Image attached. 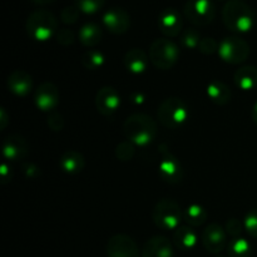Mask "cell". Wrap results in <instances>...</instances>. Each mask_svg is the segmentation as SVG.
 Masks as SVG:
<instances>
[{
  "label": "cell",
  "instance_id": "2",
  "mask_svg": "<svg viewBox=\"0 0 257 257\" xmlns=\"http://www.w3.org/2000/svg\"><path fill=\"white\" fill-rule=\"evenodd\" d=\"M226 28L235 33H247L252 29L255 13L243 0H228L222 10Z\"/></svg>",
  "mask_w": 257,
  "mask_h": 257
},
{
  "label": "cell",
  "instance_id": "40",
  "mask_svg": "<svg viewBox=\"0 0 257 257\" xmlns=\"http://www.w3.org/2000/svg\"><path fill=\"white\" fill-rule=\"evenodd\" d=\"M5 115H7L5 108H2V120H0V128H2V130H4L8 124V120L5 119Z\"/></svg>",
  "mask_w": 257,
  "mask_h": 257
},
{
  "label": "cell",
  "instance_id": "4",
  "mask_svg": "<svg viewBox=\"0 0 257 257\" xmlns=\"http://www.w3.org/2000/svg\"><path fill=\"white\" fill-rule=\"evenodd\" d=\"M28 35L37 42H45L58 32V20L48 10H35L28 17L25 23Z\"/></svg>",
  "mask_w": 257,
  "mask_h": 257
},
{
  "label": "cell",
  "instance_id": "34",
  "mask_svg": "<svg viewBox=\"0 0 257 257\" xmlns=\"http://www.w3.org/2000/svg\"><path fill=\"white\" fill-rule=\"evenodd\" d=\"M218 45H220V43L216 42L213 38L206 37V38H202V40H201L200 45H198V50H200L202 54L210 55V54H213V53L218 52Z\"/></svg>",
  "mask_w": 257,
  "mask_h": 257
},
{
  "label": "cell",
  "instance_id": "19",
  "mask_svg": "<svg viewBox=\"0 0 257 257\" xmlns=\"http://www.w3.org/2000/svg\"><path fill=\"white\" fill-rule=\"evenodd\" d=\"M150 62V57L142 49H138V48L128 50L123 58L124 67L127 68L128 72L133 73V74H141V73L146 72Z\"/></svg>",
  "mask_w": 257,
  "mask_h": 257
},
{
  "label": "cell",
  "instance_id": "41",
  "mask_svg": "<svg viewBox=\"0 0 257 257\" xmlns=\"http://www.w3.org/2000/svg\"><path fill=\"white\" fill-rule=\"evenodd\" d=\"M251 115H252L253 122H255L256 124H257V102L255 103V105H253V108H252V113H251Z\"/></svg>",
  "mask_w": 257,
  "mask_h": 257
},
{
  "label": "cell",
  "instance_id": "16",
  "mask_svg": "<svg viewBox=\"0 0 257 257\" xmlns=\"http://www.w3.org/2000/svg\"><path fill=\"white\" fill-rule=\"evenodd\" d=\"M158 27L166 37H177L182 29V18L173 8L163 10L158 18Z\"/></svg>",
  "mask_w": 257,
  "mask_h": 257
},
{
  "label": "cell",
  "instance_id": "6",
  "mask_svg": "<svg viewBox=\"0 0 257 257\" xmlns=\"http://www.w3.org/2000/svg\"><path fill=\"white\" fill-rule=\"evenodd\" d=\"M180 48L172 40L158 38L150 47V60L157 69L168 70L180 59Z\"/></svg>",
  "mask_w": 257,
  "mask_h": 257
},
{
  "label": "cell",
  "instance_id": "9",
  "mask_svg": "<svg viewBox=\"0 0 257 257\" xmlns=\"http://www.w3.org/2000/svg\"><path fill=\"white\" fill-rule=\"evenodd\" d=\"M160 152L162 153V160L160 162V176L165 182L171 185H177L183 178V168L178 158L168 151L166 145L160 146Z\"/></svg>",
  "mask_w": 257,
  "mask_h": 257
},
{
  "label": "cell",
  "instance_id": "20",
  "mask_svg": "<svg viewBox=\"0 0 257 257\" xmlns=\"http://www.w3.org/2000/svg\"><path fill=\"white\" fill-rule=\"evenodd\" d=\"M198 236L196 231L188 225H181L173 232V243L182 251H191L197 246Z\"/></svg>",
  "mask_w": 257,
  "mask_h": 257
},
{
  "label": "cell",
  "instance_id": "11",
  "mask_svg": "<svg viewBox=\"0 0 257 257\" xmlns=\"http://www.w3.org/2000/svg\"><path fill=\"white\" fill-rule=\"evenodd\" d=\"M60 94L57 85L52 82H44L34 93V103L43 112H53L59 104Z\"/></svg>",
  "mask_w": 257,
  "mask_h": 257
},
{
  "label": "cell",
  "instance_id": "14",
  "mask_svg": "<svg viewBox=\"0 0 257 257\" xmlns=\"http://www.w3.org/2000/svg\"><path fill=\"white\" fill-rule=\"evenodd\" d=\"M103 24L113 34H123L131 27V17L122 8H112L103 14Z\"/></svg>",
  "mask_w": 257,
  "mask_h": 257
},
{
  "label": "cell",
  "instance_id": "23",
  "mask_svg": "<svg viewBox=\"0 0 257 257\" xmlns=\"http://www.w3.org/2000/svg\"><path fill=\"white\" fill-rule=\"evenodd\" d=\"M207 95L215 104L225 105L232 98V92L226 83L221 80H213L208 84Z\"/></svg>",
  "mask_w": 257,
  "mask_h": 257
},
{
  "label": "cell",
  "instance_id": "37",
  "mask_svg": "<svg viewBox=\"0 0 257 257\" xmlns=\"http://www.w3.org/2000/svg\"><path fill=\"white\" fill-rule=\"evenodd\" d=\"M23 173L25 175V177L28 178H35L40 175V170L32 162H24L22 165Z\"/></svg>",
  "mask_w": 257,
  "mask_h": 257
},
{
  "label": "cell",
  "instance_id": "13",
  "mask_svg": "<svg viewBox=\"0 0 257 257\" xmlns=\"http://www.w3.org/2000/svg\"><path fill=\"white\" fill-rule=\"evenodd\" d=\"M201 241L207 252L217 255L226 247L227 237L225 230L218 223H211L202 231Z\"/></svg>",
  "mask_w": 257,
  "mask_h": 257
},
{
  "label": "cell",
  "instance_id": "10",
  "mask_svg": "<svg viewBox=\"0 0 257 257\" xmlns=\"http://www.w3.org/2000/svg\"><path fill=\"white\" fill-rule=\"evenodd\" d=\"M108 257H140V250L131 236L114 235L109 238L107 245Z\"/></svg>",
  "mask_w": 257,
  "mask_h": 257
},
{
  "label": "cell",
  "instance_id": "15",
  "mask_svg": "<svg viewBox=\"0 0 257 257\" xmlns=\"http://www.w3.org/2000/svg\"><path fill=\"white\" fill-rule=\"evenodd\" d=\"M28 142L19 135H10L3 142V156L9 161L24 160L28 155Z\"/></svg>",
  "mask_w": 257,
  "mask_h": 257
},
{
  "label": "cell",
  "instance_id": "38",
  "mask_svg": "<svg viewBox=\"0 0 257 257\" xmlns=\"http://www.w3.org/2000/svg\"><path fill=\"white\" fill-rule=\"evenodd\" d=\"M10 178H12V172H10L9 167H8L7 163H3L2 165V183L9 182Z\"/></svg>",
  "mask_w": 257,
  "mask_h": 257
},
{
  "label": "cell",
  "instance_id": "21",
  "mask_svg": "<svg viewBox=\"0 0 257 257\" xmlns=\"http://www.w3.org/2000/svg\"><path fill=\"white\" fill-rule=\"evenodd\" d=\"M59 166L64 172L74 175L84 170L85 160L84 156L75 150H68L60 156Z\"/></svg>",
  "mask_w": 257,
  "mask_h": 257
},
{
  "label": "cell",
  "instance_id": "39",
  "mask_svg": "<svg viewBox=\"0 0 257 257\" xmlns=\"http://www.w3.org/2000/svg\"><path fill=\"white\" fill-rule=\"evenodd\" d=\"M130 98H131V102L135 103V104H143L146 100V97L141 92H133Z\"/></svg>",
  "mask_w": 257,
  "mask_h": 257
},
{
  "label": "cell",
  "instance_id": "22",
  "mask_svg": "<svg viewBox=\"0 0 257 257\" xmlns=\"http://www.w3.org/2000/svg\"><path fill=\"white\" fill-rule=\"evenodd\" d=\"M233 82L240 89L253 90L257 88V68L253 65L238 68L233 74Z\"/></svg>",
  "mask_w": 257,
  "mask_h": 257
},
{
  "label": "cell",
  "instance_id": "17",
  "mask_svg": "<svg viewBox=\"0 0 257 257\" xmlns=\"http://www.w3.org/2000/svg\"><path fill=\"white\" fill-rule=\"evenodd\" d=\"M142 257H173V246L165 236H153L142 248Z\"/></svg>",
  "mask_w": 257,
  "mask_h": 257
},
{
  "label": "cell",
  "instance_id": "5",
  "mask_svg": "<svg viewBox=\"0 0 257 257\" xmlns=\"http://www.w3.org/2000/svg\"><path fill=\"white\" fill-rule=\"evenodd\" d=\"M152 220L158 228L163 231H175L181 226L183 212L177 202L170 198H162L156 203L152 211Z\"/></svg>",
  "mask_w": 257,
  "mask_h": 257
},
{
  "label": "cell",
  "instance_id": "3",
  "mask_svg": "<svg viewBox=\"0 0 257 257\" xmlns=\"http://www.w3.org/2000/svg\"><path fill=\"white\" fill-rule=\"evenodd\" d=\"M191 110L187 103L181 98H167L161 103L157 110V118L163 127L178 130L190 119Z\"/></svg>",
  "mask_w": 257,
  "mask_h": 257
},
{
  "label": "cell",
  "instance_id": "32",
  "mask_svg": "<svg viewBox=\"0 0 257 257\" xmlns=\"http://www.w3.org/2000/svg\"><path fill=\"white\" fill-rule=\"evenodd\" d=\"M80 14V9L77 7V5H68L63 9L62 14H60V19L64 24H74L78 20Z\"/></svg>",
  "mask_w": 257,
  "mask_h": 257
},
{
  "label": "cell",
  "instance_id": "12",
  "mask_svg": "<svg viewBox=\"0 0 257 257\" xmlns=\"http://www.w3.org/2000/svg\"><path fill=\"white\" fill-rule=\"evenodd\" d=\"M120 103H122V99H120L119 93L109 85L102 87L95 94V107L98 112L104 117H110L114 114L119 109Z\"/></svg>",
  "mask_w": 257,
  "mask_h": 257
},
{
  "label": "cell",
  "instance_id": "8",
  "mask_svg": "<svg viewBox=\"0 0 257 257\" xmlns=\"http://www.w3.org/2000/svg\"><path fill=\"white\" fill-rule=\"evenodd\" d=\"M183 10L186 18L198 27H205L212 23L216 15L212 0H188Z\"/></svg>",
  "mask_w": 257,
  "mask_h": 257
},
{
  "label": "cell",
  "instance_id": "26",
  "mask_svg": "<svg viewBox=\"0 0 257 257\" xmlns=\"http://www.w3.org/2000/svg\"><path fill=\"white\" fill-rule=\"evenodd\" d=\"M105 62V57L102 52L95 49H89L84 52L80 58V63L85 69L89 70H98L103 67Z\"/></svg>",
  "mask_w": 257,
  "mask_h": 257
},
{
  "label": "cell",
  "instance_id": "25",
  "mask_svg": "<svg viewBox=\"0 0 257 257\" xmlns=\"http://www.w3.org/2000/svg\"><path fill=\"white\" fill-rule=\"evenodd\" d=\"M183 220L191 227H198L207 220V211L198 203H192L183 211Z\"/></svg>",
  "mask_w": 257,
  "mask_h": 257
},
{
  "label": "cell",
  "instance_id": "42",
  "mask_svg": "<svg viewBox=\"0 0 257 257\" xmlns=\"http://www.w3.org/2000/svg\"><path fill=\"white\" fill-rule=\"evenodd\" d=\"M32 2H34L35 4L38 5H47L49 4V3H52L53 0H32Z\"/></svg>",
  "mask_w": 257,
  "mask_h": 257
},
{
  "label": "cell",
  "instance_id": "30",
  "mask_svg": "<svg viewBox=\"0 0 257 257\" xmlns=\"http://www.w3.org/2000/svg\"><path fill=\"white\" fill-rule=\"evenodd\" d=\"M74 3L84 14H94L102 9L105 0H74Z\"/></svg>",
  "mask_w": 257,
  "mask_h": 257
},
{
  "label": "cell",
  "instance_id": "18",
  "mask_svg": "<svg viewBox=\"0 0 257 257\" xmlns=\"http://www.w3.org/2000/svg\"><path fill=\"white\" fill-rule=\"evenodd\" d=\"M7 87L13 94L18 97H25L33 88V80L29 73L25 70H14L7 79Z\"/></svg>",
  "mask_w": 257,
  "mask_h": 257
},
{
  "label": "cell",
  "instance_id": "33",
  "mask_svg": "<svg viewBox=\"0 0 257 257\" xmlns=\"http://www.w3.org/2000/svg\"><path fill=\"white\" fill-rule=\"evenodd\" d=\"M55 39L59 43L60 45H64V47H68V45L73 44L75 40L74 32L72 29H68V28H62V29H58V32L55 33Z\"/></svg>",
  "mask_w": 257,
  "mask_h": 257
},
{
  "label": "cell",
  "instance_id": "28",
  "mask_svg": "<svg viewBox=\"0 0 257 257\" xmlns=\"http://www.w3.org/2000/svg\"><path fill=\"white\" fill-rule=\"evenodd\" d=\"M201 40L202 38H201L200 32L195 28H188L181 33V45L186 49H196L200 45Z\"/></svg>",
  "mask_w": 257,
  "mask_h": 257
},
{
  "label": "cell",
  "instance_id": "7",
  "mask_svg": "<svg viewBox=\"0 0 257 257\" xmlns=\"http://www.w3.org/2000/svg\"><path fill=\"white\" fill-rule=\"evenodd\" d=\"M218 55L221 59L230 64H240L250 57V45L238 37H227L221 40L218 45Z\"/></svg>",
  "mask_w": 257,
  "mask_h": 257
},
{
  "label": "cell",
  "instance_id": "43",
  "mask_svg": "<svg viewBox=\"0 0 257 257\" xmlns=\"http://www.w3.org/2000/svg\"><path fill=\"white\" fill-rule=\"evenodd\" d=\"M217 257H223V256H217Z\"/></svg>",
  "mask_w": 257,
  "mask_h": 257
},
{
  "label": "cell",
  "instance_id": "31",
  "mask_svg": "<svg viewBox=\"0 0 257 257\" xmlns=\"http://www.w3.org/2000/svg\"><path fill=\"white\" fill-rule=\"evenodd\" d=\"M243 228L251 237L257 238V208L251 210L243 220Z\"/></svg>",
  "mask_w": 257,
  "mask_h": 257
},
{
  "label": "cell",
  "instance_id": "36",
  "mask_svg": "<svg viewBox=\"0 0 257 257\" xmlns=\"http://www.w3.org/2000/svg\"><path fill=\"white\" fill-rule=\"evenodd\" d=\"M242 228H243V223L240 222V220L237 218H230V220L226 222V231H227L228 235L233 236V237H238L242 232Z\"/></svg>",
  "mask_w": 257,
  "mask_h": 257
},
{
  "label": "cell",
  "instance_id": "29",
  "mask_svg": "<svg viewBox=\"0 0 257 257\" xmlns=\"http://www.w3.org/2000/svg\"><path fill=\"white\" fill-rule=\"evenodd\" d=\"M135 143H132L131 141H123L115 148V156L119 161H130L132 160L133 156H135L136 148Z\"/></svg>",
  "mask_w": 257,
  "mask_h": 257
},
{
  "label": "cell",
  "instance_id": "1",
  "mask_svg": "<svg viewBox=\"0 0 257 257\" xmlns=\"http://www.w3.org/2000/svg\"><path fill=\"white\" fill-rule=\"evenodd\" d=\"M123 132L127 140L136 146H147L157 135V124L148 114L135 113L124 120Z\"/></svg>",
  "mask_w": 257,
  "mask_h": 257
},
{
  "label": "cell",
  "instance_id": "24",
  "mask_svg": "<svg viewBox=\"0 0 257 257\" xmlns=\"http://www.w3.org/2000/svg\"><path fill=\"white\" fill-rule=\"evenodd\" d=\"M102 37V28L97 23H85L79 30V40L84 47H95L98 43H100Z\"/></svg>",
  "mask_w": 257,
  "mask_h": 257
},
{
  "label": "cell",
  "instance_id": "27",
  "mask_svg": "<svg viewBox=\"0 0 257 257\" xmlns=\"http://www.w3.org/2000/svg\"><path fill=\"white\" fill-rule=\"evenodd\" d=\"M227 252L230 257H251L252 248L247 240L242 237H236L228 243Z\"/></svg>",
  "mask_w": 257,
  "mask_h": 257
},
{
  "label": "cell",
  "instance_id": "35",
  "mask_svg": "<svg viewBox=\"0 0 257 257\" xmlns=\"http://www.w3.org/2000/svg\"><path fill=\"white\" fill-rule=\"evenodd\" d=\"M48 125L50 127V130L55 131H62L64 127V119H63V115L58 112H50V115L48 117Z\"/></svg>",
  "mask_w": 257,
  "mask_h": 257
}]
</instances>
